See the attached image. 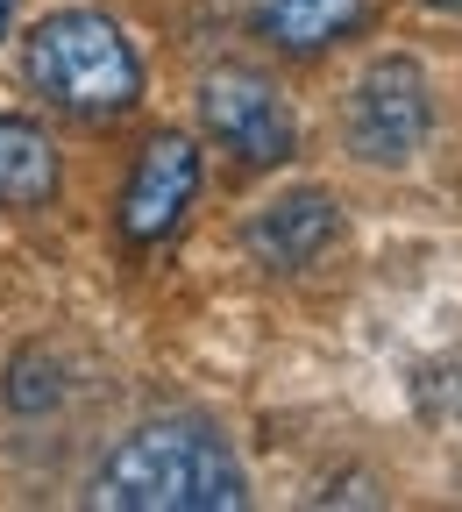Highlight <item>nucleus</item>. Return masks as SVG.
Returning a JSON list of instances; mask_svg holds the SVG:
<instances>
[{"instance_id":"nucleus-1","label":"nucleus","mask_w":462,"mask_h":512,"mask_svg":"<svg viewBox=\"0 0 462 512\" xmlns=\"http://www.w3.org/2000/svg\"><path fill=\"white\" fill-rule=\"evenodd\" d=\"M86 498L100 512H235L249 505V477L207 420L171 413L121 434Z\"/></svg>"},{"instance_id":"nucleus-2","label":"nucleus","mask_w":462,"mask_h":512,"mask_svg":"<svg viewBox=\"0 0 462 512\" xmlns=\"http://www.w3.org/2000/svg\"><path fill=\"white\" fill-rule=\"evenodd\" d=\"M29 86L79 114V121H107V114H128L143 100V64L128 50V36L100 15V8H57L29 29Z\"/></svg>"},{"instance_id":"nucleus-3","label":"nucleus","mask_w":462,"mask_h":512,"mask_svg":"<svg viewBox=\"0 0 462 512\" xmlns=\"http://www.w3.org/2000/svg\"><path fill=\"white\" fill-rule=\"evenodd\" d=\"M434 128V86H427V64L420 57H377L370 72L349 93V150L363 164L399 171L420 157Z\"/></svg>"},{"instance_id":"nucleus-4","label":"nucleus","mask_w":462,"mask_h":512,"mask_svg":"<svg viewBox=\"0 0 462 512\" xmlns=\"http://www.w3.org/2000/svg\"><path fill=\"white\" fill-rule=\"evenodd\" d=\"M200 121H207V136H214L221 150H235V157L256 164V171H263V164H285L292 143H299L285 93L263 79V72H249V64H221V72H207V86H200Z\"/></svg>"},{"instance_id":"nucleus-5","label":"nucleus","mask_w":462,"mask_h":512,"mask_svg":"<svg viewBox=\"0 0 462 512\" xmlns=\"http://www.w3.org/2000/svg\"><path fill=\"white\" fill-rule=\"evenodd\" d=\"M192 192H200V143L178 136V128H164V136L143 143L136 171H128V185H121V235L128 242H164L185 221Z\"/></svg>"},{"instance_id":"nucleus-6","label":"nucleus","mask_w":462,"mask_h":512,"mask_svg":"<svg viewBox=\"0 0 462 512\" xmlns=\"http://www.w3.org/2000/svg\"><path fill=\"white\" fill-rule=\"evenodd\" d=\"M335 235H342V200L320 192V185H299V192H285V200L263 207L242 242H249V256L263 271H306Z\"/></svg>"},{"instance_id":"nucleus-7","label":"nucleus","mask_w":462,"mask_h":512,"mask_svg":"<svg viewBox=\"0 0 462 512\" xmlns=\"http://www.w3.org/2000/svg\"><path fill=\"white\" fill-rule=\"evenodd\" d=\"M50 200H57V143L36 121L8 114L0 121V207L29 214V207H50Z\"/></svg>"},{"instance_id":"nucleus-8","label":"nucleus","mask_w":462,"mask_h":512,"mask_svg":"<svg viewBox=\"0 0 462 512\" xmlns=\"http://www.w3.org/2000/svg\"><path fill=\"white\" fill-rule=\"evenodd\" d=\"M363 22V0H271L263 8V36L292 57H313L327 43H342Z\"/></svg>"},{"instance_id":"nucleus-9","label":"nucleus","mask_w":462,"mask_h":512,"mask_svg":"<svg viewBox=\"0 0 462 512\" xmlns=\"http://www.w3.org/2000/svg\"><path fill=\"white\" fill-rule=\"evenodd\" d=\"M15 8H22V0H0V36H8V22H15Z\"/></svg>"},{"instance_id":"nucleus-10","label":"nucleus","mask_w":462,"mask_h":512,"mask_svg":"<svg viewBox=\"0 0 462 512\" xmlns=\"http://www.w3.org/2000/svg\"><path fill=\"white\" fill-rule=\"evenodd\" d=\"M420 8H441V15H462V0H420Z\"/></svg>"}]
</instances>
